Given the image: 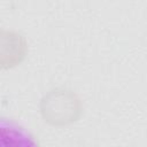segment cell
Listing matches in <instances>:
<instances>
[{"label": "cell", "instance_id": "6da1fadb", "mask_svg": "<svg viewBox=\"0 0 147 147\" xmlns=\"http://www.w3.org/2000/svg\"><path fill=\"white\" fill-rule=\"evenodd\" d=\"M38 108L45 123L54 127H64L80 118L83 101L74 90L59 86L42 94Z\"/></svg>", "mask_w": 147, "mask_h": 147}, {"label": "cell", "instance_id": "7a4b0ae2", "mask_svg": "<svg viewBox=\"0 0 147 147\" xmlns=\"http://www.w3.org/2000/svg\"><path fill=\"white\" fill-rule=\"evenodd\" d=\"M29 44L23 33L14 29L0 31V67L9 70L20 65L26 57Z\"/></svg>", "mask_w": 147, "mask_h": 147}, {"label": "cell", "instance_id": "3957f363", "mask_svg": "<svg viewBox=\"0 0 147 147\" xmlns=\"http://www.w3.org/2000/svg\"><path fill=\"white\" fill-rule=\"evenodd\" d=\"M1 147H39L37 138L25 127L13 119L1 118L0 122Z\"/></svg>", "mask_w": 147, "mask_h": 147}]
</instances>
